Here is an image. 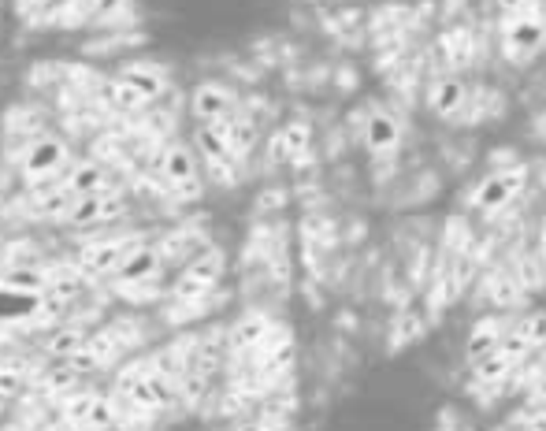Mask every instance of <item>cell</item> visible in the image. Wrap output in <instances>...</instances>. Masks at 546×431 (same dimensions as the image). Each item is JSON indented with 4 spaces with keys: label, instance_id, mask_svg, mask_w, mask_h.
<instances>
[{
    "label": "cell",
    "instance_id": "cell-1",
    "mask_svg": "<svg viewBox=\"0 0 546 431\" xmlns=\"http://www.w3.org/2000/svg\"><path fill=\"white\" fill-rule=\"evenodd\" d=\"M546 41V4L543 0H506L502 15V49L509 60H528Z\"/></svg>",
    "mask_w": 546,
    "mask_h": 431
},
{
    "label": "cell",
    "instance_id": "cell-2",
    "mask_svg": "<svg viewBox=\"0 0 546 431\" xmlns=\"http://www.w3.org/2000/svg\"><path fill=\"white\" fill-rule=\"evenodd\" d=\"M524 186H528V171L524 168H506V171H494L487 175L472 197H468V205L483 216H491V212H502L506 205H513L520 194H524Z\"/></svg>",
    "mask_w": 546,
    "mask_h": 431
},
{
    "label": "cell",
    "instance_id": "cell-3",
    "mask_svg": "<svg viewBox=\"0 0 546 431\" xmlns=\"http://www.w3.org/2000/svg\"><path fill=\"white\" fill-rule=\"evenodd\" d=\"M220 272H223V253L220 249H205V253H197L194 261L182 268L171 294H175V301H182V305H197L208 290L216 287Z\"/></svg>",
    "mask_w": 546,
    "mask_h": 431
},
{
    "label": "cell",
    "instance_id": "cell-4",
    "mask_svg": "<svg viewBox=\"0 0 546 431\" xmlns=\"http://www.w3.org/2000/svg\"><path fill=\"white\" fill-rule=\"evenodd\" d=\"M160 175L175 197H197L201 186H197V157L186 149V145H164L160 149Z\"/></svg>",
    "mask_w": 546,
    "mask_h": 431
},
{
    "label": "cell",
    "instance_id": "cell-5",
    "mask_svg": "<svg viewBox=\"0 0 546 431\" xmlns=\"http://www.w3.org/2000/svg\"><path fill=\"white\" fill-rule=\"evenodd\" d=\"M67 160H71V153H67V145L60 138H38L23 153V175L30 183H41V179L60 175L67 168Z\"/></svg>",
    "mask_w": 546,
    "mask_h": 431
},
{
    "label": "cell",
    "instance_id": "cell-6",
    "mask_svg": "<svg viewBox=\"0 0 546 431\" xmlns=\"http://www.w3.org/2000/svg\"><path fill=\"white\" fill-rule=\"evenodd\" d=\"M190 112L197 123H227L234 116V93L220 82H201L190 97Z\"/></svg>",
    "mask_w": 546,
    "mask_h": 431
},
{
    "label": "cell",
    "instance_id": "cell-7",
    "mask_svg": "<svg viewBox=\"0 0 546 431\" xmlns=\"http://www.w3.org/2000/svg\"><path fill=\"white\" fill-rule=\"evenodd\" d=\"M138 246H142V238H112V242H97V246H90L86 253H82L78 268L90 272V275H108V272H116L119 264L127 261Z\"/></svg>",
    "mask_w": 546,
    "mask_h": 431
},
{
    "label": "cell",
    "instance_id": "cell-8",
    "mask_svg": "<svg viewBox=\"0 0 546 431\" xmlns=\"http://www.w3.org/2000/svg\"><path fill=\"white\" fill-rule=\"evenodd\" d=\"M364 145L372 157H387L402 145V119L383 112V108H372L368 119H364Z\"/></svg>",
    "mask_w": 546,
    "mask_h": 431
},
{
    "label": "cell",
    "instance_id": "cell-9",
    "mask_svg": "<svg viewBox=\"0 0 546 431\" xmlns=\"http://www.w3.org/2000/svg\"><path fill=\"white\" fill-rule=\"evenodd\" d=\"M41 313H45V294L0 283V324H30Z\"/></svg>",
    "mask_w": 546,
    "mask_h": 431
},
{
    "label": "cell",
    "instance_id": "cell-10",
    "mask_svg": "<svg viewBox=\"0 0 546 431\" xmlns=\"http://www.w3.org/2000/svg\"><path fill=\"white\" fill-rule=\"evenodd\" d=\"M127 212L123 205V197H112L108 190L104 194H90V197H78L71 212H67L64 220L75 223V227H93V223H104V220H119Z\"/></svg>",
    "mask_w": 546,
    "mask_h": 431
},
{
    "label": "cell",
    "instance_id": "cell-11",
    "mask_svg": "<svg viewBox=\"0 0 546 431\" xmlns=\"http://www.w3.org/2000/svg\"><path fill=\"white\" fill-rule=\"evenodd\" d=\"M465 105H468V86H465L461 79H454V75H446V79L431 82V90H428V108L435 112V116L454 119Z\"/></svg>",
    "mask_w": 546,
    "mask_h": 431
},
{
    "label": "cell",
    "instance_id": "cell-12",
    "mask_svg": "<svg viewBox=\"0 0 546 431\" xmlns=\"http://www.w3.org/2000/svg\"><path fill=\"white\" fill-rule=\"evenodd\" d=\"M160 261H164V253L156 246H138L134 253H130L127 261L116 268V279L119 283H149L156 272H160Z\"/></svg>",
    "mask_w": 546,
    "mask_h": 431
},
{
    "label": "cell",
    "instance_id": "cell-13",
    "mask_svg": "<svg viewBox=\"0 0 546 431\" xmlns=\"http://www.w3.org/2000/svg\"><path fill=\"white\" fill-rule=\"evenodd\" d=\"M509 327L513 324H506V320H480V324L472 327V335H468V357L480 361V357L494 353L502 342H506Z\"/></svg>",
    "mask_w": 546,
    "mask_h": 431
},
{
    "label": "cell",
    "instance_id": "cell-14",
    "mask_svg": "<svg viewBox=\"0 0 546 431\" xmlns=\"http://www.w3.org/2000/svg\"><path fill=\"white\" fill-rule=\"evenodd\" d=\"M119 79L127 82V86H134L138 93H145L149 101H156L160 93H164V86H168V79H164V71L156 64H130L119 71Z\"/></svg>",
    "mask_w": 546,
    "mask_h": 431
},
{
    "label": "cell",
    "instance_id": "cell-15",
    "mask_svg": "<svg viewBox=\"0 0 546 431\" xmlns=\"http://www.w3.org/2000/svg\"><path fill=\"white\" fill-rule=\"evenodd\" d=\"M64 186L78 197L104 194V168L101 164H93V160H82V164H75V168L64 175Z\"/></svg>",
    "mask_w": 546,
    "mask_h": 431
},
{
    "label": "cell",
    "instance_id": "cell-16",
    "mask_svg": "<svg viewBox=\"0 0 546 431\" xmlns=\"http://www.w3.org/2000/svg\"><path fill=\"white\" fill-rule=\"evenodd\" d=\"M268 320L260 313H249V316H242L238 324H234V331H231V350L234 353H246V350H257L260 342L268 339Z\"/></svg>",
    "mask_w": 546,
    "mask_h": 431
},
{
    "label": "cell",
    "instance_id": "cell-17",
    "mask_svg": "<svg viewBox=\"0 0 546 431\" xmlns=\"http://www.w3.org/2000/svg\"><path fill=\"white\" fill-rule=\"evenodd\" d=\"M104 101L112 105V112H123V116H130V112H142L145 105H149V97L145 93H138L134 86H127L123 79H116L112 86H104Z\"/></svg>",
    "mask_w": 546,
    "mask_h": 431
},
{
    "label": "cell",
    "instance_id": "cell-18",
    "mask_svg": "<svg viewBox=\"0 0 546 431\" xmlns=\"http://www.w3.org/2000/svg\"><path fill=\"white\" fill-rule=\"evenodd\" d=\"M86 342H90V335L82 331V327H60V331H52L49 342H45V353H52V357H75L78 350H86Z\"/></svg>",
    "mask_w": 546,
    "mask_h": 431
},
{
    "label": "cell",
    "instance_id": "cell-19",
    "mask_svg": "<svg viewBox=\"0 0 546 431\" xmlns=\"http://www.w3.org/2000/svg\"><path fill=\"white\" fill-rule=\"evenodd\" d=\"M513 365H520L517 357H513L506 346H498L494 353H487V357L476 361V379H483V383H498V379H506L509 372H513Z\"/></svg>",
    "mask_w": 546,
    "mask_h": 431
},
{
    "label": "cell",
    "instance_id": "cell-20",
    "mask_svg": "<svg viewBox=\"0 0 546 431\" xmlns=\"http://www.w3.org/2000/svg\"><path fill=\"white\" fill-rule=\"evenodd\" d=\"M509 331H513V335H517L528 350H539V346H546V313H543V309H535V313L520 316Z\"/></svg>",
    "mask_w": 546,
    "mask_h": 431
},
{
    "label": "cell",
    "instance_id": "cell-21",
    "mask_svg": "<svg viewBox=\"0 0 546 431\" xmlns=\"http://www.w3.org/2000/svg\"><path fill=\"white\" fill-rule=\"evenodd\" d=\"M227 138H231V149H234V157L242 160L249 153V145H253V138H257V131H253V123L249 119H242V116H231L227 123Z\"/></svg>",
    "mask_w": 546,
    "mask_h": 431
},
{
    "label": "cell",
    "instance_id": "cell-22",
    "mask_svg": "<svg viewBox=\"0 0 546 431\" xmlns=\"http://www.w3.org/2000/svg\"><path fill=\"white\" fill-rule=\"evenodd\" d=\"M75 383H78V372L71 361H67V365H52L49 372H45V391H52V394H71L75 391Z\"/></svg>",
    "mask_w": 546,
    "mask_h": 431
},
{
    "label": "cell",
    "instance_id": "cell-23",
    "mask_svg": "<svg viewBox=\"0 0 546 431\" xmlns=\"http://www.w3.org/2000/svg\"><path fill=\"white\" fill-rule=\"evenodd\" d=\"M4 283L15 290H38V294H45V287H49V279L38 268H12V272L4 275Z\"/></svg>",
    "mask_w": 546,
    "mask_h": 431
},
{
    "label": "cell",
    "instance_id": "cell-24",
    "mask_svg": "<svg viewBox=\"0 0 546 431\" xmlns=\"http://www.w3.org/2000/svg\"><path fill=\"white\" fill-rule=\"evenodd\" d=\"M130 12V0H90V23H112Z\"/></svg>",
    "mask_w": 546,
    "mask_h": 431
},
{
    "label": "cell",
    "instance_id": "cell-25",
    "mask_svg": "<svg viewBox=\"0 0 546 431\" xmlns=\"http://www.w3.org/2000/svg\"><path fill=\"white\" fill-rule=\"evenodd\" d=\"M93 405H97V394H71V402H67L64 413L71 424H90Z\"/></svg>",
    "mask_w": 546,
    "mask_h": 431
},
{
    "label": "cell",
    "instance_id": "cell-26",
    "mask_svg": "<svg viewBox=\"0 0 546 431\" xmlns=\"http://www.w3.org/2000/svg\"><path fill=\"white\" fill-rule=\"evenodd\" d=\"M23 387V368L19 365H0V398H12Z\"/></svg>",
    "mask_w": 546,
    "mask_h": 431
},
{
    "label": "cell",
    "instance_id": "cell-27",
    "mask_svg": "<svg viewBox=\"0 0 546 431\" xmlns=\"http://www.w3.org/2000/svg\"><path fill=\"white\" fill-rule=\"evenodd\" d=\"M45 4H49V0H19V12H38Z\"/></svg>",
    "mask_w": 546,
    "mask_h": 431
},
{
    "label": "cell",
    "instance_id": "cell-28",
    "mask_svg": "<svg viewBox=\"0 0 546 431\" xmlns=\"http://www.w3.org/2000/svg\"><path fill=\"white\" fill-rule=\"evenodd\" d=\"M532 431H546V405L532 417Z\"/></svg>",
    "mask_w": 546,
    "mask_h": 431
},
{
    "label": "cell",
    "instance_id": "cell-29",
    "mask_svg": "<svg viewBox=\"0 0 546 431\" xmlns=\"http://www.w3.org/2000/svg\"><path fill=\"white\" fill-rule=\"evenodd\" d=\"M539 242H543V257H546V220H543V235H539Z\"/></svg>",
    "mask_w": 546,
    "mask_h": 431
}]
</instances>
